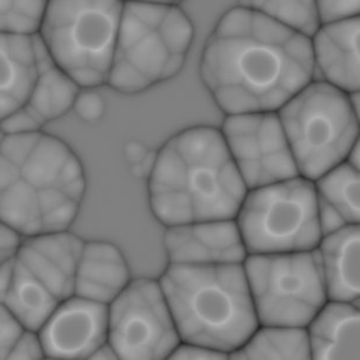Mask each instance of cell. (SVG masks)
Here are the masks:
<instances>
[{"label":"cell","mask_w":360,"mask_h":360,"mask_svg":"<svg viewBox=\"0 0 360 360\" xmlns=\"http://www.w3.org/2000/svg\"><path fill=\"white\" fill-rule=\"evenodd\" d=\"M310 37L237 6L220 18L200 62V77L227 115L277 112L312 82Z\"/></svg>","instance_id":"6da1fadb"},{"label":"cell","mask_w":360,"mask_h":360,"mask_svg":"<svg viewBox=\"0 0 360 360\" xmlns=\"http://www.w3.org/2000/svg\"><path fill=\"white\" fill-rule=\"evenodd\" d=\"M86 188L72 148L41 131L0 145V220L22 237L69 230Z\"/></svg>","instance_id":"7a4b0ae2"},{"label":"cell","mask_w":360,"mask_h":360,"mask_svg":"<svg viewBox=\"0 0 360 360\" xmlns=\"http://www.w3.org/2000/svg\"><path fill=\"white\" fill-rule=\"evenodd\" d=\"M248 193L223 134L192 127L159 152L150 178L155 216L167 226L234 219Z\"/></svg>","instance_id":"3957f363"},{"label":"cell","mask_w":360,"mask_h":360,"mask_svg":"<svg viewBox=\"0 0 360 360\" xmlns=\"http://www.w3.org/2000/svg\"><path fill=\"white\" fill-rule=\"evenodd\" d=\"M159 284L183 342L230 354L259 328L243 264H169Z\"/></svg>","instance_id":"277c9868"},{"label":"cell","mask_w":360,"mask_h":360,"mask_svg":"<svg viewBox=\"0 0 360 360\" xmlns=\"http://www.w3.org/2000/svg\"><path fill=\"white\" fill-rule=\"evenodd\" d=\"M195 30L176 5L124 1L108 85L136 94L181 71Z\"/></svg>","instance_id":"5b68a950"},{"label":"cell","mask_w":360,"mask_h":360,"mask_svg":"<svg viewBox=\"0 0 360 360\" xmlns=\"http://www.w3.org/2000/svg\"><path fill=\"white\" fill-rule=\"evenodd\" d=\"M124 0H49L38 36L80 89L108 83Z\"/></svg>","instance_id":"8992f818"},{"label":"cell","mask_w":360,"mask_h":360,"mask_svg":"<svg viewBox=\"0 0 360 360\" xmlns=\"http://www.w3.org/2000/svg\"><path fill=\"white\" fill-rule=\"evenodd\" d=\"M277 113L299 174L312 181L345 162L358 141L349 94L325 80L307 84Z\"/></svg>","instance_id":"52a82bcc"},{"label":"cell","mask_w":360,"mask_h":360,"mask_svg":"<svg viewBox=\"0 0 360 360\" xmlns=\"http://www.w3.org/2000/svg\"><path fill=\"white\" fill-rule=\"evenodd\" d=\"M237 224L248 255L317 249L323 234L314 181L298 176L250 190Z\"/></svg>","instance_id":"ba28073f"},{"label":"cell","mask_w":360,"mask_h":360,"mask_svg":"<svg viewBox=\"0 0 360 360\" xmlns=\"http://www.w3.org/2000/svg\"><path fill=\"white\" fill-rule=\"evenodd\" d=\"M243 264L259 325L307 328L328 302L318 249L248 255Z\"/></svg>","instance_id":"9c48e42d"},{"label":"cell","mask_w":360,"mask_h":360,"mask_svg":"<svg viewBox=\"0 0 360 360\" xmlns=\"http://www.w3.org/2000/svg\"><path fill=\"white\" fill-rule=\"evenodd\" d=\"M84 240L69 231L26 237L13 258L5 304L26 328L38 331L47 317L75 295Z\"/></svg>","instance_id":"30bf717a"},{"label":"cell","mask_w":360,"mask_h":360,"mask_svg":"<svg viewBox=\"0 0 360 360\" xmlns=\"http://www.w3.org/2000/svg\"><path fill=\"white\" fill-rule=\"evenodd\" d=\"M108 342L119 359H167L179 335L158 281L129 283L108 305Z\"/></svg>","instance_id":"8fae6325"},{"label":"cell","mask_w":360,"mask_h":360,"mask_svg":"<svg viewBox=\"0 0 360 360\" xmlns=\"http://www.w3.org/2000/svg\"><path fill=\"white\" fill-rule=\"evenodd\" d=\"M221 134L248 190L300 176L277 112L229 115Z\"/></svg>","instance_id":"7c38bea8"},{"label":"cell","mask_w":360,"mask_h":360,"mask_svg":"<svg viewBox=\"0 0 360 360\" xmlns=\"http://www.w3.org/2000/svg\"><path fill=\"white\" fill-rule=\"evenodd\" d=\"M108 305L72 295L38 330L45 358L90 359L108 342Z\"/></svg>","instance_id":"4fadbf2b"},{"label":"cell","mask_w":360,"mask_h":360,"mask_svg":"<svg viewBox=\"0 0 360 360\" xmlns=\"http://www.w3.org/2000/svg\"><path fill=\"white\" fill-rule=\"evenodd\" d=\"M164 244L171 264H243L248 257L242 234L233 219L169 226Z\"/></svg>","instance_id":"5bb4252c"},{"label":"cell","mask_w":360,"mask_h":360,"mask_svg":"<svg viewBox=\"0 0 360 360\" xmlns=\"http://www.w3.org/2000/svg\"><path fill=\"white\" fill-rule=\"evenodd\" d=\"M311 46L325 82L346 94L359 91V15L321 24Z\"/></svg>","instance_id":"9a60e30c"},{"label":"cell","mask_w":360,"mask_h":360,"mask_svg":"<svg viewBox=\"0 0 360 360\" xmlns=\"http://www.w3.org/2000/svg\"><path fill=\"white\" fill-rule=\"evenodd\" d=\"M130 281L129 265L115 244L84 242L77 265L75 295L110 305Z\"/></svg>","instance_id":"2e32d148"},{"label":"cell","mask_w":360,"mask_h":360,"mask_svg":"<svg viewBox=\"0 0 360 360\" xmlns=\"http://www.w3.org/2000/svg\"><path fill=\"white\" fill-rule=\"evenodd\" d=\"M358 304L326 302L307 325L312 359L360 358Z\"/></svg>","instance_id":"e0dca14e"},{"label":"cell","mask_w":360,"mask_h":360,"mask_svg":"<svg viewBox=\"0 0 360 360\" xmlns=\"http://www.w3.org/2000/svg\"><path fill=\"white\" fill-rule=\"evenodd\" d=\"M359 225H347L319 243L328 300L359 302Z\"/></svg>","instance_id":"ac0fdd59"},{"label":"cell","mask_w":360,"mask_h":360,"mask_svg":"<svg viewBox=\"0 0 360 360\" xmlns=\"http://www.w3.org/2000/svg\"><path fill=\"white\" fill-rule=\"evenodd\" d=\"M314 183L323 237L347 225H359L358 169L345 160Z\"/></svg>","instance_id":"d6986e66"},{"label":"cell","mask_w":360,"mask_h":360,"mask_svg":"<svg viewBox=\"0 0 360 360\" xmlns=\"http://www.w3.org/2000/svg\"><path fill=\"white\" fill-rule=\"evenodd\" d=\"M34 79L33 36L0 32V120L27 103Z\"/></svg>","instance_id":"ffe728a7"},{"label":"cell","mask_w":360,"mask_h":360,"mask_svg":"<svg viewBox=\"0 0 360 360\" xmlns=\"http://www.w3.org/2000/svg\"><path fill=\"white\" fill-rule=\"evenodd\" d=\"M36 50V79L26 105L46 124L72 110L79 85L54 62L38 34L33 36Z\"/></svg>","instance_id":"44dd1931"},{"label":"cell","mask_w":360,"mask_h":360,"mask_svg":"<svg viewBox=\"0 0 360 360\" xmlns=\"http://www.w3.org/2000/svg\"><path fill=\"white\" fill-rule=\"evenodd\" d=\"M230 359H312L305 328L263 326L229 354Z\"/></svg>","instance_id":"7402d4cb"},{"label":"cell","mask_w":360,"mask_h":360,"mask_svg":"<svg viewBox=\"0 0 360 360\" xmlns=\"http://www.w3.org/2000/svg\"><path fill=\"white\" fill-rule=\"evenodd\" d=\"M238 3L310 38L321 26L314 0H238Z\"/></svg>","instance_id":"603a6c76"},{"label":"cell","mask_w":360,"mask_h":360,"mask_svg":"<svg viewBox=\"0 0 360 360\" xmlns=\"http://www.w3.org/2000/svg\"><path fill=\"white\" fill-rule=\"evenodd\" d=\"M49 0H0V32L34 36Z\"/></svg>","instance_id":"cb8c5ba5"},{"label":"cell","mask_w":360,"mask_h":360,"mask_svg":"<svg viewBox=\"0 0 360 360\" xmlns=\"http://www.w3.org/2000/svg\"><path fill=\"white\" fill-rule=\"evenodd\" d=\"M44 125L43 120L25 104L0 120V131L5 136H22L41 131Z\"/></svg>","instance_id":"d4e9b609"},{"label":"cell","mask_w":360,"mask_h":360,"mask_svg":"<svg viewBox=\"0 0 360 360\" xmlns=\"http://www.w3.org/2000/svg\"><path fill=\"white\" fill-rule=\"evenodd\" d=\"M25 328L8 305L0 303V359H8Z\"/></svg>","instance_id":"484cf974"},{"label":"cell","mask_w":360,"mask_h":360,"mask_svg":"<svg viewBox=\"0 0 360 360\" xmlns=\"http://www.w3.org/2000/svg\"><path fill=\"white\" fill-rule=\"evenodd\" d=\"M321 24L359 15L360 0H314Z\"/></svg>","instance_id":"4316f807"},{"label":"cell","mask_w":360,"mask_h":360,"mask_svg":"<svg viewBox=\"0 0 360 360\" xmlns=\"http://www.w3.org/2000/svg\"><path fill=\"white\" fill-rule=\"evenodd\" d=\"M45 358L43 344L38 331L25 328L15 342L8 359H43Z\"/></svg>","instance_id":"83f0119b"},{"label":"cell","mask_w":360,"mask_h":360,"mask_svg":"<svg viewBox=\"0 0 360 360\" xmlns=\"http://www.w3.org/2000/svg\"><path fill=\"white\" fill-rule=\"evenodd\" d=\"M86 90L85 92L80 90L72 108L84 122L94 123L104 115V99L97 92H92L91 89Z\"/></svg>","instance_id":"f1b7e54d"},{"label":"cell","mask_w":360,"mask_h":360,"mask_svg":"<svg viewBox=\"0 0 360 360\" xmlns=\"http://www.w3.org/2000/svg\"><path fill=\"white\" fill-rule=\"evenodd\" d=\"M229 354L206 346L180 342L169 359H227Z\"/></svg>","instance_id":"f546056e"},{"label":"cell","mask_w":360,"mask_h":360,"mask_svg":"<svg viewBox=\"0 0 360 360\" xmlns=\"http://www.w3.org/2000/svg\"><path fill=\"white\" fill-rule=\"evenodd\" d=\"M22 234L0 220V266L15 258L22 245Z\"/></svg>","instance_id":"4dcf8cb0"},{"label":"cell","mask_w":360,"mask_h":360,"mask_svg":"<svg viewBox=\"0 0 360 360\" xmlns=\"http://www.w3.org/2000/svg\"><path fill=\"white\" fill-rule=\"evenodd\" d=\"M12 267L13 258L0 266V303L5 304V299L11 284Z\"/></svg>","instance_id":"1f68e13d"},{"label":"cell","mask_w":360,"mask_h":360,"mask_svg":"<svg viewBox=\"0 0 360 360\" xmlns=\"http://www.w3.org/2000/svg\"><path fill=\"white\" fill-rule=\"evenodd\" d=\"M90 359H119L117 353L112 347L110 342H105L104 345H101L96 352L92 354Z\"/></svg>","instance_id":"d6a6232c"},{"label":"cell","mask_w":360,"mask_h":360,"mask_svg":"<svg viewBox=\"0 0 360 360\" xmlns=\"http://www.w3.org/2000/svg\"><path fill=\"white\" fill-rule=\"evenodd\" d=\"M124 1H141V3H155V4L176 5L181 0H124Z\"/></svg>","instance_id":"836d02e7"},{"label":"cell","mask_w":360,"mask_h":360,"mask_svg":"<svg viewBox=\"0 0 360 360\" xmlns=\"http://www.w3.org/2000/svg\"><path fill=\"white\" fill-rule=\"evenodd\" d=\"M5 137H6V136H5V134H3L1 131H0V145H1V143H3V141H4Z\"/></svg>","instance_id":"e575fe53"}]
</instances>
